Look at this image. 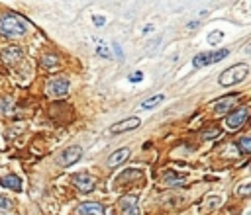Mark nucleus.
<instances>
[{
  "mask_svg": "<svg viewBox=\"0 0 251 215\" xmlns=\"http://www.w3.org/2000/svg\"><path fill=\"white\" fill-rule=\"evenodd\" d=\"M132 178L143 180V172H141V170H137V169H130V170L122 172V174L116 178V182H126V184H130V182H132Z\"/></svg>",
  "mask_w": 251,
  "mask_h": 215,
  "instance_id": "16",
  "label": "nucleus"
},
{
  "mask_svg": "<svg viewBox=\"0 0 251 215\" xmlns=\"http://www.w3.org/2000/svg\"><path fill=\"white\" fill-rule=\"evenodd\" d=\"M247 73H249V67H247L245 63H237V65L226 69V71L220 75L218 82H220L222 86H234V84H239V82L247 77Z\"/></svg>",
  "mask_w": 251,
  "mask_h": 215,
  "instance_id": "2",
  "label": "nucleus"
},
{
  "mask_svg": "<svg viewBox=\"0 0 251 215\" xmlns=\"http://www.w3.org/2000/svg\"><path fill=\"white\" fill-rule=\"evenodd\" d=\"M92 22H94V26L102 28V26L106 24V18H104V16H94V18H92Z\"/></svg>",
  "mask_w": 251,
  "mask_h": 215,
  "instance_id": "26",
  "label": "nucleus"
},
{
  "mask_svg": "<svg viewBox=\"0 0 251 215\" xmlns=\"http://www.w3.org/2000/svg\"><path fill=\"white\" fill-rule=\"evenodd\" d=\"M235 100H237V94H232V96H226V98L218 100V102L214 104V112H216V114H224V112H228L230 108L235 104Z\"/></svg>",
  "mask_w": 251,
  "mask_h": 215,
  "instance_id": "14",
  "label": "nucleus"
},
{
  "mask_svg": "<svg viewBox=\"0 0 251 215\" xmlns=\"http://www.w3.org/2000/svg\"><path fill=\"white\" fill-rule=\"evenodd\" d=\"M186 180H188L186 174H179V172H175V170H167V172L163 174V184H165V186H183Z\"/></svg>",
  "mask_w": 251,
  "mask_h": 215,
  "instance_id": "12",
  "label": "nucleus"
},
{
  "mask_svg": "<svg viewBox=\"0 0 251 215\" xmlns=\"http://www.w3.org/2000/svg\"><path fill=\"white\" fill-rule=\"evenodd\" d=\"M218 135H220V129H218V127H212V129L202 131V137H204V139H216Z\"/></svg>",
  "mask_w": 251,
  "mask_h": 215,
  "instance_id": "24",
  "label": "nucleus"
},
{
  "mask_svg": "<svg viewBox=\"0 0 251 215\" xmlns=\"http://www.w3.org/2000/svg\"><path fill=\"white\" fill-rule=\"evenodd\" d=\"M139 123H141V120L134 116V118H128V120H122V122H118V123L110 125V133H112V135H120V133H126V131L137 129V127H139Z\"/></svg>",
  "mask_w": 251,
  "mask_h": 215,
  "instance_id": "7",
  "label": "nucleus"
},
{
  "mask_svg": "<svg viewBox=\"0 0 251 215\" xmlns=\"http://www.w3.org/2000/svg\"><path fill=\"white\" fill-rule=\"evenodd\" d=\"M0 186L2 188H8V190H14V192H20L22 190V180L16 176V174H8L0 180Z\"/></svg>",
  "mask_w": 251,
  "mask_h": 215,
  "instance_id": "15",
  "label": "nucleus"
},
{
  "mask_svg": "<svg viewBox=\"0 0 251 215\" xmlns=\"http://www.w3.org/2000/svg\"><path fill=\"white\" fill-rule=\"evenodd\" d=\"M163 100H165L163 94H155V96H151V98H147L145 102H141V108H143V110H151V108H155V106L161 104Z\"/></svg>",
  "mask_w": 251,
  "mask_h": 215,
  "instance_id": "17",
  "label": "nucleus"
},
{
  "mask_svg": "<svg viewBox=\"0 0 251 215\" xmlns=\"http://www.w3.org/2000/svg\"><path fill=\"white\" fill-rule=\"evenodd\" d=\"M12 209V200H8L6 196H0V213Z\"/></svg>",
  "mask_w": 251,
  "mask_h": 215,
  "instance_id": "21",
  "label": "nucleus"
},
{
  "mask_svg": "<svg viewBox=\"0 0 251 215\" xmlns=\"http://www.w3.org/2000/svg\"><path fill=\"white\" fill-rule=\"evenodd\" d=\"M247 51H249V53H251V43H249V47H247Z\"/></svg>",
  "mask_w": 251,
  "mask_h": 215,
  "instance_id": "30",
  "label": "nucleus"
},
{
  "mask_svg": "<svg viewBox=\"0 0 251 215\" xmlns=\"http://www.w3.org/2000/svg\"><path fill=\"white\" fill-rule=\"evenodd\" d=\"M114 51H116V55H118V59H124V51H122L120 43H114Z\"/></svg>",
  "mask_w": 251,
  "mask_h": 215,
  "instance_id": "28",
  "label": "nucleus"
},
{
  "mask_svg": "<svg viewBox=\"0 0 251 215\" xmlns=\"http://www.w3.org/2000/svg\"><path fill=\"white\" fill-rule=\"evenodd\" d=\"M237 149L243 154H251V137H241L237 141Z\"/></svg>",
  "mask_w": 251,
  "mask_h": 215,
  "instance_id": "19",
  "label": "nucleus"
},
{
  "mask_svg": "<svg viewBox=\"0 0 251 215\" xmlns=\"http://www.w3.org/2000/svg\"><path fill=\"white\" fill-rule=\"evenodd\" d=\"M0 59H2L4 63H18V61L24 59V51L18 45H10V47L0 51Z\"/></svg>",
  "mask_w": 251,
  "mask_h": 215,
  "instance_id": "9",
  "label": "nucleus"
},
{
  "mask_svg": "<svg viewBox=\"0 0 251 215\" xmlns=\"http://www.w3.org/2000/svg\"><path fill=\"white\" fill-rule=\"evenodd\" d=\"M96 53H98V55H100V57H106V59H110V51H108V49H106V47H104L102 43H100V45H98Z\"/></svg>",
  "mask_w": 251,
  "mask_h": 215,
  "instance_id": "25",
  "label": "nucleus"
},
{
  "mask_svg": "<svg viewBox=\"0 0 251 215\" xmlns=\"http://www.w3.org/2000/svg\"><path fill=\"white\" fill-rule=\"evenodd\" d=\"M79 215H106V209L98 201H83L77 209Z\"/></svg>",
  "mask_w": 251,
  "mask_h": 215,
  "instance_id": "10",
  "label": "nucleus"
},
{
  "mask_svg": "<svg viewBox=\"0 0 251 215\" xmlns=\"http://www.w3.org/2000/svg\"><path fill=\"white\" fill-rule=\"evenodd\" d=\"M196 26H198V22H190V24H188V26H186V28H190V30H194V28H196Z\"/></svg>",
  "mask_w": 251,
  "mask_h": 215,
  "instance_id": "29",
  "label": "nucleus"
},
{
  "mask_svg": "<svg viewBox=\"0 0 251 215\" xmlns=\"http://www.w3.org/2000/svg\"><path fill=\"white\" fill-rule=\"evenodd\" d=\"M59 65H61V61L57 55H43V59H41V67H45V69H55Z\"/></svg>",
  "mask_w": 251,
  "mask_h": 215,
  "instance_id": "18",
  "label": "nucleus"
},
{
  "mask_svg": "<svg viewBox=\"0 0 251 215\" xmlns=\"http://www.w3.org/2000/svg\"><path fill=\"white\" fill-rule=\"evenodd\" d=\"M73 182H75L77 190H79V192H83V194H88V192H92V190L96 188V178H94V176H90V174H86V172L77 174V176L73 178Z\"/></svg>",
  "mask_w": 251,
  "mask_h": 215,
  "instance_id": "6",
  "label": "nucleus"
},
{
  "mask_svg": "<svg viewBox=\"0 0 251 215\" xmlns=\"http://www.w3.org/2000/svg\"><path fill=\"white\" fill-rule=\"evenodd\" d=\"M120 207H122V211H124L126 215H139L137 198L132 196V194H128V196H124V198L120 200Z\"/></svg>",
  "mask_w": 251,
  "mask_h": 215,
  "instance_id": "11",
  "label": "nucleus"
},
{
  "mask_svg": "<svg viewBox=\"0 0 251 215\" xmlns=\"http://www.w3.org/2000/svg\"><path fill=\"white\" fill-rule=\"evenodd\" d=\"M222 39H224V33H222V31H214V33L208 35V41H210L212 45H218Z\"/></svg>",
  "mask_w": 251,
  "mask_h": 215,
  "instance_id": "23",
  "label": "nucleus"
},
{
  "mask_svg": "<svg viewBox=\"0 0 251 215\" xmlns=\"http://www.w3.org/2000/svg\"><path fill=\"white\" fill-rule=\"evenodd\" d=\"M230 55L228 49H218V51H210V53H200V55H196L192 59V65L196 69L200 67H206V65H214V63H220L222 59H226Z\"/></svg>",
  "mask_w": 251,
  "mask_h": 215,
  "instance_id": "3",
  "label": "nucleus"
},
{
  "mask_svg": "<svg viewBox=\"0 0 251 215\" xmlns=\"http://www.w3.org/2000/svg\"><path fill=\"white\" fill-rule=\"evenodd\" d=\"M28 30V22L18 14H6L0 18V35L4 37H20Z\"/></svg>",
  "mask_w": 251,
  "mask_h": 215,
  "instance_id": "1",
  "label": "nucleus"
},
{
  "mask_svg": "<svg viewBox=\"0 0 251 215\" xmlns=\"http://www.w3.org/2000/svg\"><path fill=\"white\" fill-rule=\"evenodd\" d=\"M47 92L51 96H65L69 92V80L59 77V78H51L47 82Z\"/></svg>",
  "mask_w": 251,
  "mask_h": 215,
  "instance_id": "8",
  "label": "nucleus"
},
{
  "mask_svg": "<svg viewBox=\"0 0 251 215\" xmlns=\"http://www.w3.org/2000/svg\"><path fill=\"white\" fill-rule=\"evenodd\" d=\"M237 196H241V198H247V196H251V182H247V184H241V186L237 188Z\"/></svg>",
  "mask_w": 251,
  "mask_h": 215,
  "instance_id": "22",
  "label": "nucleus"
},
{
  "mask_svg": "<svg viewBox=\"0 0 251 215\" xmlns=\"http://www.w3.org/2000/svg\"><path fill=\"white\" fill-rule=\"evenodd\" d=\"M249 118V112H247V108H239V110L232 112L228 118H226V127L228 129H239Z\"/></svg>",
  "mask_w": 251,
  "mask_h": 215,
  "instance_id": "4",
  "label": "nucleus"
},
{
  "mask_svg": "<svg viewBox=\"0 0 251 215\" xmlns=\"http://www.w3.org/2000/svg\"><path fill=\"white\" fill-rule=\"evenodd\" d=\"M81 156H83V149L81 147H69V149H65L61 154H59V165H63V167H71V165H75L77 160H81Z\"/></svg>",
  "mask_w": 251,
  "mask_h": 215,
  "instance_id": "5",
  "label": "nucleus"
},
{
  "mask_svg": "<svg viewBox=\"0 0 251 215\" xmlns=\"http://www.w3.org/2000/svg\"><path fill=\"white\" fill-rule=\"evenodd\" d=\"M141 78H143V73H139V71H137V73H134V75L130 77V82H139Z\"/></svg>",
  "mask_w": 251,
  "mask_h": 215,
  "instance_id": "27",
  "label": "nucleus"
},
{
  "mask_svg": "<svg viewBox=\"0 0 251 215\" xmlns=\"http://www.w3.org/2000/svg\"><path fill=\"white\" fill-rule=\"evenodd\" d=\"M130 149L128 147H124V149H118L116 153H112L110 154V158H108V165L110 167H118V165H122V163H126V160L130 158Z\"/></svg>",
  "mask_w": 251,
  "mask_h": 215,
  "instance_id": "13",
  "label": "nucleus"
},
{
  "mask_svg": "<svg viewBox=\"0 0 251 215\" xmlns=\"http://www.w3.org/2000/svg\"><path fill=\"white\" fill-rule=\"evenodd\" d=\"M206 200H208L206 201V209H214V207H218L222 203V198L220 196H208Z\"/></svg>",
  "mask_w": 251,
  "mask_h": 215,
  "instance_id": "20",
  "label": "nucleus"
}]
</instances>
